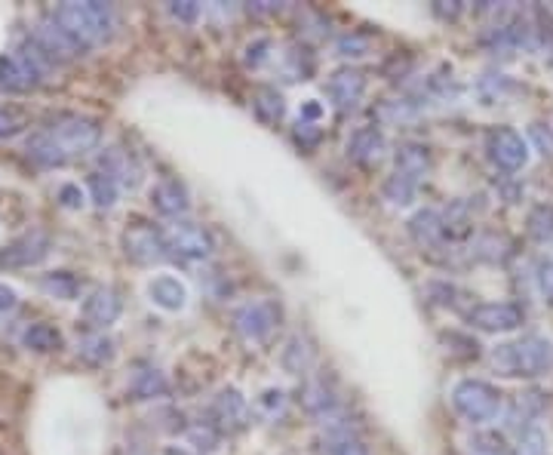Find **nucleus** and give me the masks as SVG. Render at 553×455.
I'll return each mask as SVG.
<instances>
[{
	"label": "nucleus",
	"instance_id": "obj_32",
	"mask_svg": "<svg viewBox=\"0 0 553 455\" xmlns=\"http://www.w3.org/2000/svg\"><path fill=\"white\" fill-rule=\"evenodd\" d=\"M40 287H44L46 296L62 298V302H71V298H77V292H80V280L71 271H53V274H46V278L40 280Z\"/></svg>",
	"mask_w": 553,
	"mask_h": 455
},
{
	"label": "nucleus",
	"instance_id": "obj_19",
	"mask_svg": "<svg viewBox=\"0 0 553 455\" xmlns=\"http://www.w3.org/2000/svg\"><path fill=\"white\" fill-rule=\"evenodd\" d=\"M409 238L418 243L425 253H434L446 243V234H443V218L437 209H418L412 218H409Z\"/></svg>",
	"mask_w": 553,
	"mask_h": 455
},
{
	"label": "nucleus",
	"instance_id": "obj_6",
	"mask_svg": "<svg viewBox=\"0 0 553 455\" xmlns=\"http://www.w3.org/2000/svg\"><path fill=\"white\" fill-rule=\"evenodd\" d=\"M124 256L136 265H157L169 258L166 231L154 228L151 222H133L124 231Z\"/></svg>",
	"mask_w": 553,
	"mask_h": 455
},
{
	"label": "nucleus",
	"instance_id": "obj_10",
	"mask_svg": "<svg viewBox=\"0 0 553 455\" xmlns=\"http://www.w3.org/2000/svg\"><path fill=\"white\" fill-rule=\"evenodd\" d=\"M526 314L514 302H483L468 311V323L483 332H514L523 327Z\"/></svg>",
	"mask_w": 553,
	"mask_h": 455
},
{
	"label": "nucleus",
	"instance_id": "obj_13",
	"mask_svg": "<svg viewBox=\"0 0 553 455\" xmlns=\"http://www.w3.org/2000/svg\"><path fill=\"white\" fill-rule=\"evenodd\" d=\"M46 256H50V238H46L44 231H28L0 253V265L4 268H31V265L44 262Z\"/></svg>",
	"mask_w": 553,
	"mask_h": 455
},
{
	"label": "nucleus",
	"instance_id": "obj_16",
	"mask_svg": "<svg viewBox=\"0 0 553 455\" xmlns=\"http://www.w3.org/2000/svg\"><path fill=\"white\" fill-rule=\"evenodd\" d=\"M385 151H387V139L378 126H360L351 139H347V157H351L357 167H366V169L378 167Z\"/></svg>",
	"mask_w": 553,
	"mask_h": 455
},
{
	"label": "nucleus",
	"instance_id": "obj_1",
	"mask_svg": "<svg viewBox=\"0 0 553 455\" xmlns=\"http://www.w3.org/2000/svg\"><path fill=\"white\" fill-rule=\"evenodd\" d=\"M102 142V126L99 120L80 117V114H65V117L53 120L50 126L37 129L28 136V157L37 167H62L75 157H84Z\"/></svg>",
	"mask_w": 553,
	"mask_h": 455
},
{
	"label": "nucleus",
	"instance_id": "obj_15",
	"mask_svg": "<svg viewBox=\"0 0 553 455\" xmlns=\"http://www.w3.org/2000/svg\"><path fill=\"white\" fill-rule=\"evenodd\" d=\"M35 44L40 46V50H44L46 56H50L53 62H65V59H75V56H80L84 50H80V44L75 37L68 35V31H65L59 22L53 19H44L37 25V31H35Z\"/></svg>",
	"mask_w": 553,
	"mask_h": 455
},
{
	"label": "nucleus",
	"instance_id": "obj_46",
	"mask_svg": "<svg viewBox=\"0 0 553 455\" xmlns=\"http://www.w3.org/2000/svg\"><path fill=\"white\" fill-rule=\"evenodd\" d=\"M59 203L65 209H80L84 207V191L77 185H62L59 188Z\"/></svg>",
	"mask_w": 553,
	"mask_h": 455
},
{
	"label": "nucleus",
	"instance_id": "obj_44",
	"mask_svg": "<svg viewBox=\"0 0 553 455\" xmlns=\"http://www.w3.org/2000/svg\"><path fill=\"white\" fill-rule=\"evenodd\" d=\"M535 278H538L541 296L553 305V258H548V262H541V265H538V274H535Z\"/></svg>",
	"mask_w": 553,
	"mask_h": 455
},
{
	"label": "nucleus",
	"instance_id": "obj_17",
	"mask_svg": "<svg viewBox=\"0 0 553 455\" xmlns=\"http://www.w3.org/2000/svg\"><path fill=\"white\" fill-rule=\"evenodd\" d=\"M151 207L157 209L160 216H166V218L185 216V213H188V207H191V197H188L185 182H178V178H173V176L160 178V182L151 188Z\"/></svg>",
	"mask_w": 553,
	"mask_h": 455
},
{
	"label": "nucleus",
	"instance_id": "obj_11",
	"mask_svg": "<svg viewBox=\"0 0 553 455\" xmlns=\"http://www.w3.org/2000/svg\"><path fill=\"white\" fill-rule=\"evenodd\" d=\"M209 421L222 430V434H237L249 425V403L237 388H222L209 410Z\"/></svg>",
	"mask_w": 553,
	"mask_h": 455
},
{
	"label": "nucleus",
	"instance_id": "obj_38",
	"mask_svg": "<svg viewBox=\"0 0 553 455\" xmlns=\"http://www.w3.org/2000/svg\"><path fill=\"white\" fill-rule=\"evenodd\" d=\"M283 406H287V394H283L280 388H267V391L256 400V410L262 419H276L283 412Z\"/></svg>",
	"mask_w": 553,
	"mask_h": 455
},
{
	"label": "nucleus",
	"instance_id": "obj_50",
	"mask_svg": "<svg viewBox=\"0 0 553 455\" xmlns=\"http://www.w3.org/2000/svg\"><path fill=\"white\" fill-rule=\"evenodd\" d=\"M19 305V298H15V292L6 287V283H0V314L13 311V308Z\"/></svg>",
	"mask_w": 553,
	"mask_h": 455
},
{
	"label": "nucleus",
	"instance_id": "obj_34",
	"mask_svg": "<svg viewBox=\"0 0 553 455\" xmlns=\"http://www.w3.org/2000/svg\"><path fill=\"white\" fill-rule=\"evenodd\" d=\"M526 231L532 240L548 243L553 238V203H538L532 207V213L526 218Z\"/></svg>",
	"mask_w": 553,
	"mask_h": 455
},
{
	"label": "nucleus",
	"instance_id": "obj_28",
	"mask_svg": "<svg viewBox=\"0 0 553 455\" xmlns=\"http://www.w3.org/2000/svg\"><path fill=\"white\" fill-rule=\"evenodd\" d=\"M283 369L292 372V376H302V372L311 369V363H314V348H311V341L302 339V336H296V339H289V345L283 348Z\"/></svg>",
	"mask_w": 553,
	"mask_h": 455
},
{
	"label": "nucleus",
	"instance_id": "obj_4",
	"mask_svg": "<svg viewBox=\"0 0 553 455\" xmlns=\"http://www.w3.org/2000/svg\"><path fill=\"white\" fill-rule=\"evenodd\" d=\"M50 68V56L40 50L35 40H28L15 53L0 56V93H28V89L44 84Z\"/></svg>",
	"mask_w": 553,
	"mask_h": 455
},
{
	"label": "nucleus",
	"instance_id": "obj_33",
	"mask_svg": "<svg viewBox=\"0 0 553 455\" xmlns=\"http://www.w3.org/2000/svg\"><path fill=\"white\" fill-rule=\"evenodd\" d=\"M468 455H510V446L498 430H477L468 440Z\"/></svg>",
	"mask_w": 553,
	"mask_h": 455
},
{
	"label": "nucleus",
	"instance_id": "obj_22",
	"mask_svg": "<svg viewBox=\"0 0 553 455\" xmlns=\"http://www.w3.org/2000/svg\"><path fill=\"white\" fill-rule=\"evenodd\" d=\"M148 298L160 311H182L188 305V289L178 278H169V274H160L148 283Z\"/></svg>",
	"mask_w": 553,
	"mask_h": 455
},
{
	"label": "nucleus",
	"instance_id": "obj_45",
	"mask_svg": "<svg viewBox=\"0 0 553 455\" xmlns=\"http://www.w3.org/2000/svg\"><path fill=\"white\" fill-rule=\"evenodd\" d=\"M19 126H22V117H19V114H15L13 108H4V105H0V139H6V136L19 133Z\"/></svg>",
	"mask_w": 553,
	"mask_h": 455
},
{
	"label": "nucleus",
	"instance_id": "obj_31",
	"mask_svg": "<svg viewBox=\"0 0 553 455\" xmlns=\"http://www.w3.org/2000/svg\"><path fill=\"white\" fill-rule=\"evenodd\" d=\"M86 188H89V197H93V203H96V207H99V209L114 207V200H117V194H120V185L114 182V178H111L108 173H102V169L89 173Z\"/></svg>",
	"mask_w": 553,
	"mask_h": 455
},
{
	"label": "nucleus",
	"instance_id": "obj_37",
	"mask_svg": "<svg viewBox=\"0 0 553 455\" xmlns=\"http://www.w3.org/2000/svg\"><path fill=\"white\" fill-rule=\"evenodd\" d=\"M517 455H548V437H544V430L535 425L519 430Z\"/></svg>",
	"mask_w": 553,
	"mask_h": 455
},
{
	"label": "nucleus",
	"instance_id": "obj_9",
	"mask_svg": "<svg viewBox=\"0 0 553 455\" xmlns=\"http://www.w3.org/2000/svg\"><path fill=\"white\" fill-rule=\"evenodd\" d=\"M276 323H280V308L274 302H249L234 311V329H237L240 339L246 341H265L271 332L276 329Z\"/></svg>",
	"mask_w": 553,
	"mask_h": 455
},
{
	"label": "nucleus",
	"instance_id": "obj_42",
	"mask_svg": "<svg viewBox=\"0 0 553 455\" xmlns=\"http://www.w3.org/2000/svg\"><path fill=\"white\" fill-rule=\"evenodd\" d=\"M320 139H323V133H320V126L317 124H302V120H298V126H296V142L302 145V148H317V145H320Z\"/></svg>",
	"mask_w": 553,
	"mask_h": 455
},
{
	"label": "nucleus",
	"instance_id": "obj_18",
	"mask_svg": "<svg viewBox=\"0 0 553 455\" xmlns=\"http://www.w3.org/2000/svg\"><path fill=\"white\" fill-rule=\"evenodd\" d=\"M394 164L397 169L394 173H400L406 178H412V182H425L430 167H434V160H430V148L421 142H403L400 148L394 154Z\"/></svg>",
	"mask_w": 553,
	"mask_h": 455
},
{
	"label": "nucleus",
	"instance_id": "obj_41",
	"mask_svg": "<svg viewBox=\"0 0 553 455\" xmlns=\"http://www.w3.org/2000/svg\"><path fill=\"white\" fill-rule=\"evenodd\" d=\"M528 136H532V142L538 145V151L544 157H553V129L544 126V124H532L528 126Z\"/></svg>",
	"mask_w": 553,
	"mask_h": 455
},
{
	"label": "nucleus",
	"instance_id": "obj_14",
	"mask_svg": "<svg viewBox=\"0 0 553 455\" xmlns=\"http://www.w3.org/2000/svg\"><path fill=\"white\" fill-rule=\"evenodd\" d=\"M327 93L332 105L338 111H351L360 105V99L366 96V71L360 68H338L336 75L327 80Z\"/></svg>",
	"mask_w": 553,
	"mask_h": 455
},
{
	"label": "nucleus",
	"instance_id": "obj_12",
	"mask_svg": "<svg viewBox=\"0 0 553 455\" xmlns=\"http://www.w3.org/2000/svg\"><path fill=\"white\" fill-rule=\"evenodd\" d=\"M120 311H124V298H120V292L114 289V287H96V289L84 298V308H80L84 320H86L93 329L111 327V323L120 317Z\"/></svg>",
	"mask_w": 553,
	"mask_h": 455
},
{
	"label": "nucleus",
	"instance_id": "obj_21",
	"mask_svg": "<svg viewBox=\"0 0 553 455\" xmlns=\"http://www.w3.org/2000/svg\"><path fill=\"white\" fill-rule=\"evenodd\" d=\"M102 173H108L120 188H136L142 182V167L124 148H108L102 154Z\"/></svg>",
	"mask_w": 553,
	"mask_h": 455
},
{
	"label": "nucleus",
	"instance_id": "obj_2",
	"mask_svg": "<svg viewBox=\"0 0 553 455\" xmlns=\"http://www.w3.org/2000/svg\"><path fill=\"white\" fill-rule=\"evenodd\" d=\"M53 19L77 40L84 53L111 40L114 25H117L114 10L108 4H99V0H68V4L55 6Z\"/></svg>",
	"mask_w": 553,
	"mask_h": 455
},
{
	"label": "nucleus",
	"instance_id": "obj_29",
	"mask_svg": "<svg viewBox=\"0 0 553 455\" xmlns=\"http://www.w3.org/2000/svg\"><path fill=\"white\" fill-rule=\"evenodd\" d=\"M252 108H256V117L262 120V124H276V120H283V114H287V102H283V96L276 93L274 86H262L256 89Z\"/></svg>",
	"mask_w": 553,
	"mask_h": 455
},
{
	"label": "nucleus",
	"instance_id": "obj_51",
	"mask_svg": "<svg viewBox=\"0 0 553 455\" xmlns=\"http://www.w3.org/2000/svg\"><path fill=\"white\" fill-rule=\"evenodd\" d=\"M166 455H188V452H182V450H169Z\"/></svg>",
	"mask_w": 553,
	"mask_h": 455
},
{
	"label": "nucleus",
	"instance_id": "obj_39",
	"mask_svg": "<svg viewBox=\"0 0 553 455\" xmlns=\"http://www.w3.org/2000/svg\"><path fill=\"white\" fill-rule=\"evenodd\" d=\"M508 240L504 238H495V234H489V238H483L477 243V256L479 258H489V262H501L504 256H508Z\"/></svg>",
	"mask_w": 553,
	"mask_h": 455
},
{
	"label": "nucleus",
	"instance_id": "obj_47",
	"mask_svg": "<svg viewBox=\"0 0 553 455\" xmlns=\"http://www.w3.org/2000/svg\"><path fill=\"white\" fill-rule=\"evenodd\" d=\"M434 15H437V19H443V22H455L461 15V4H455V0H449V4H446V0H437Z\"/></svg>",
	"mask_w": 553,
	"mask_h": 455
},
{
	"label": "nucleus",
	"instance_id": "obj_8",
	"mask_svg": "<svg viewBox=\"0 0 553 455\" xmlns=\"http://www.w3.org/2000/svg\"><path fill=\"white\" fill-rule=\"evenodd\" d=\"M486 157L504 173H517L528 164V145L510 126H492L486 133Z\"/></svg>",
	"mask_w": 553,
	"mask_h": 455
},
{
	"label": "nucleus",
	"instance_id": "obj_5",
	"mask_svg": "<svg viewBox=\"0 0 553 455\" xmlns=\"http://www.w3.org/2000/svg\"><path fill=\"white\" fill-rule=\"evenodd\" d=\"M452 406L470 425H486V421L498 416L501 394L498 388L483 379H461L458 385L452 388Z\"/></svg>",
	"mask_w": 553,
	"mask_h": 455
},
{
	"label": "nucleus",
	"instance_id": "obj_27",
	"mask_svg": "<svg viewBox=\"0 0 553 455\" xmlns=\"http://www.w3.org/2000/svg\"><path fill=\"white\" fill-rule=\"evenodd\" d=\"M22 345L31 348L37 354H50L62 348V332L50 327V323H31V327L22 332Z\"/></svg>",
	"mask_w": 553,
	"mask_h": 455
},
{
	"label": "nucleus",
	"instance_id": "obj_24",
	"mask_svg": "<svg viewBox=\"0 0 553 455\" xmlns=\"http://www.w3.org/2000/svg\"><path fill=\"white\" fill-rule=\"evenodd\" d=\"M544 410V394L541 391H526V394H517L514 403H510V412H508V425L510 428H532V421L538 419V412Z\"/></svg>",
	"mask_w": 553,
	"mask_h": 455
},
{
	"label": "nucleus",
	"instance_id": "obj_23",
	"mask_svg": "<svg viewBox=\"0 0 553 455\" xmlns=\"http://www.w3.org/2000/svg\"><path fill=\"white\" fill-rule=\"evenodd\" d=\"M302 406H305L307 412H311V416H317V419H327V416L332 419V412H336L338 400H336V394H332V388L327 385V381L314 379V381H307V385H305Z\"/></svg>",
	"mask_w": 553,
	"mask_h": 455
},
{
	"label": "nucleus",
	"instance_id": "obj_35",
	"mask_svg": "<svg viewBox=\"0 0 553 455\" xmlns=\"http://www.w3.org/2000/svg\"><path fill=\"white\" fill-rule=\"evenodd\" d=\"M418 188H421L418 182H412V178L394 173L385 182V188H381V191H385V200H390L394 207H409V203L418 197Z\"/></svg>",
	"mask_w": 553,
	"mask_h": 455
},
{
	"label": "nucleus",
	"instance_id": "obj_7",
	"mask_svg": "<svg viewBox=\"0 0 553 455\" xmlns=\"http://www.w3.org/2000/svg\"><path fill=\"white\" fill-rule=\"evenodd\" d=\"M166 247L169 258H178V262H206L216 249V240L203 225L176 222L166 231Z\"/></svg>",
	"mask_w": 553,
	"mask_h": 455
},
{
	"label": "nucleus",
	"instance_id": "obj_25",
	"mask_svg": "<svg viewBox=\"0 0 553 455\" xmlns=\"http://www.w3.org/2000/svg\"><path fill=\"white\" fill-rule=\"evenodd\" d=\"M440 218L446 240H465L474 231V213H470V203L465 200H455L446 213H440Z\"/></svg>",
	"mask_w": 553,
	"mask_h": 455
},
{
	"label": "nucleus",
	"instance_id": "obj_20",
	"mask_svg": "<svg viewBox=\"0 0 553 455\" xmlns=\"http://www.w3.org/2000/svg\"><path fill=\"white\" fill-rule=\"evenodd\" d=\"M169 394V381L157 367L151 363H138L136 372L129 376V397L133 400H157Z\"/></svg>",
	"mask_w": 553,
	"mask_h": 455
},
{
	"label": "nucleus",
	"instance_id": "obj_3",
	"mask_svg": "<svg viewBox=\"0 0 553 455\" xmlns=\"http://www.w3.org/2000/svg\"><path fill=\"white\" fill-rule=\"evenodd\" d=\"M492 367L504 379H538L553 367V345L541 336L504 341L492 351Z\"/></svg>",
	"mask_w": 553,
	"mask_h": 455
},
{
	"label": "nucleus",
	"instance_id": "obj_43",
	"mask_svg": "<svg viewBox=\"0 0 553 455\" xmlns=\"http://www.w3.org/2000/svg\"><path fill=\"white\" fill-rule=\"evenodd\" d=\"M169 15L178 22H185V25H191V22H197L200 15V6L194 4V0H182V4H169Z\"/></svg>",
	"mask_w": 553,
	"mask_h": 455
},
{
	"label": "nucleus",
	"instance_id": "obj_36",
	"mask_svg": "<svg viewBox=\"0 0 553 455\" xmlns=\"http://www.w3.org/2000/svg\"><path fill=\"white\" fill-rule=\"evenodd\" d=\"M188 440L197 446L200 452H213V450H218L222 430H218L213 421H197V425L188 428Z\"/></svg>",
	"mask_w": 553,
	"mask_h": 455
},
{
	"label": "nucleus",
	"instance_id": "obj_40",
	"mask_svg": "<svg viewBox=\"0 0 553 455\" xmlns=\"http://www.w3.org/2000/svg\"><path fill=\"white\" fill-rule=\"evenodd\" d=\"M336 50L341 56H351V59H357V56L369 53V37H366V35H345V37H338Z\"/></svg>",
	"mask_w": 553,
	"mask_h": 455
},
{
	"label": "nucleus",
	"instance_id": "obj_30",
	"mask_svg": "<svg viewBox=\"0 0 553 455\" xmlns=\"http://www.w3.org/2000/svg\"><path fill=\"white\" fill-rule=\"evenodd\" d=\"M329 455H369V446H366L347 425L332 421L329 425Z\"/></svg>",
	"mask_w": 553,
	"mask_h": 455
},
{
	"label": "nucleus",
	"instance_id": "obj_48",
	"mask_svg": "<svg viewBox=\"0 0 553 455\" xmlns=\"http://www.w3.org/2000/svg\"><path fill=\"white\" fill-rule=\"evenodd\" d=\"M265 50H271V40H258V44H252L249 50H246V65H252V68H258L265 59H267V53Z\"/></svg>",
	"mask_w": 553,
	"mask_h": 455
},
{
	"label": "nucleus",
	"instance_id": "obj_26",
	"mask_svg": "<svg viewBox=\"0 0 553 455\" xmlns=\"http://www.w3.org/2000/svg\"><path fill=\"white\" fill-rule=\"evenodd\" d=\"M77 357L89 367H105V363L114 360V341L102 332H93V336H84L77 341Z\"/></svg>",
	"mask_w": 553,
	"mask_h": 455
},
{
	"label": "nucleus",
	"instance_id": "obj_49",
	"mask_svg": "<svg viewBox=\"0 0 553 455\" xmlns=\"http://www.w3.org/2000/svg\"><path fill=\"white\" fill-rule=\"evenodd\" d=\"M320 117H323V105L314 99H307L302 105V111H298V120H302V124H317Z\"/></svg>",
	"mask_w": 553,
	"mask_h": 455
}]
</instances>
